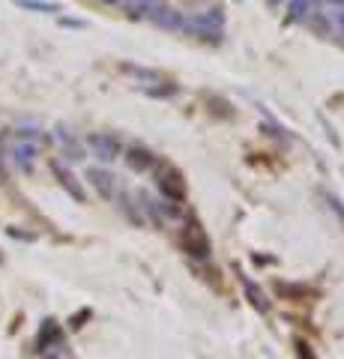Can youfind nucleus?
<instances>
[{
    "mask_svg": "<svg viewBox=\"0 0 344 359\" xmlns=\"http://www.w3.org/2000/svg\"><path fill=\"white\" fill-rule=\"evenodd\" d=\"M287 13H291V21H305L312 15V4H308V0H291V4H287Z\"/></svg>",
    "mask_w": 344,
    "mask_h": 359,
    "instance_id": "13",
    "label": "nucleus"
},
{
    "mask_svg": "<svg viewBox=\"0 0 344 359\" xmlns=\"http://www.w3.org/2000/svg\"><path fill=\"white\" fill-rule=\"evenodd\" d=\"M57 141L63 144V156H66L69 162H81V159H84V144L75 141L63 126H57Z\"/></svg>",
    "mask_w": 344,
    "mask_h": 359,
    "instance_id": "10",
    "label": "nucleus"
},
{
    "mask_svg": "<svg viewBox=\"0 0 344 359\" xmlns=\"http://www.w3.org/2000/svg\"><path fill=\"white\" fill-rule=\"evenodd\" d=\"M25 9H36V13H57V4H46V0H21Z\"/></svg>",
    "mask_w": 344,
    "mask_h": 359,
    "instance_id": "15",
    "label": "nucleus"
},
{
    "mask_svg": "<svg viewBox=\"0 0 344 359\" xmlns=\"http://www.w3.org/2000/svg\"><path fill=\"white\" fill-rule=\"evenodd\" d=\"M57 341H60V327L54 320H46L36 335V351H48V347H54Z\"/></svg>",
    "mask_w": 344,
    "mask_h": 359,
    "instance_id": "11",
    "label": "nucleus"
},
{
    "mask_svg": "<svg viewBox=\"0 0 344 359\" xmlns=\"http://www.w3.org/2000/svg\"><path fill=\"white\" fill-rule=\"evenodd\" d=\"M147 15H150L153 25H159V27H165V30H186V15L180 13V9L168 6V4L153 6Z\"/></svg>",
    "mask_w": 344,
    "mask_h": 359,
    "instance_id": "4",
    "label": "nucleus"
},
{
    "mask_svg": "<svg viewBox=\"0 0 344 359\" xmlns=\"http://www.w3.org/2000/svg\"><path fill=\"white\" fill-rule=\"evenodd\" d=\"M87 150H90L99 162H114L117 156H120V141H117V135H111V132H93V135H87Z\"/></svg>",
    "mask_w": 344,
    "mask_h": 359,
    "instance_id": "3",
    "label": "nucleus"
},
{
    "mask_svg": "<svg viewBox=\"0 0 344 359\" xmlns=\"http://www.w3.org/2000/svg\"><path fill=\"white\" fill-rule=\"evenodd\" d=\"M123 72L132 75V78H138V81L144 84H159V72H153V69H144V66H132V63H123Z\"/></svg>",
    "mask_w": 344,
    "mask_h": 359,
    "instance_id": "12",
    "label": "nucleus"
},
{
    "mask_svg": "<svg viewBox=\"0 0 344 359\" xmlns=\"http://www.w3.org/2000/svg\"><path fill=\"white\" fill-rule=\"evenodd\" d=\"M221 27H225V15L219 9H209V13H198V15H186V30L195 33L201 39H213L219 42Z\"/></svg>",
    "mask_w": 344,
    "mask_h": 359,
    "instance_id": "1",
    "label": "nucleus"
},
{
    "mask_svg": "<svg viewBox=\"0 0 344 359\" xmlns=\"http://www.w3.org/2000/svg\"><path fill=\"white\" fill-rule=\"evenodd\" d=\"M102 4H117V0H102Z\"/></svg>",
    "mask_w": 344,
    "mask_h": 359,
    "instance_id": "18",
    "label": "nucleus"
},
{
    "mask_svg": "<svg viewBox=\"0 0 344 359\" xmlns=\"http://www.w3.org/2000/svg\"><path fill=\"white\" fill-rule=\"evenodd\" d=\"M180 243H183V249L192 257H201V261H204V257H209V240H207V233L198 228V224H192V228L183 231Z\"/></svg>",
    "mask_w": 344,
    "mask_h": 359,
    "instance_id": "6",
    "label": "nucleus"
},
{
    "mask_svg": "<svg viewBox=\"0 0 344 359\" xmlns=\"http://www.w3.org/2000/svg\"><path fill=\"white\" fill-rule=\"evenodd\" d=\"M156 186H159V192L165 195V201H171V204H177V201L186 198L183 174L177 171L174 165H159L156 168Z\"/></svg>",
    "mask_w": 344,
    "mask_h": 359,
    "instance_id": "2",
    "label": "nucleus"
},
{
    "mask_svg": "<svg viewBox=\"0 0 344 359\" xmlns=\"http://www.w3.org/2000/svg\"><path fill=\"white\" fill-rule=\"evenodd\" d=\"M51 171H54V177L60 180V186H63L66 192H69L75 201H84V189H81L78 183H75V177H72L69 168H66L63 162H51Z\"/></svg>",
    "mask_w": 344,
    "mask_h": 359,
    "instance_id": "8",
    "label": "nucleus"
},
{
    "mask_svg": "<svg viewBox=\"0 0 344 359\" xmlns=\"http://www.w3.org/2000/svg\"><path fill=\"white\" fill-rule=\"evenodd\" d=\"M36 144L33 141H18L13 147V162L21 168V171H33V159H36Z\"/></svg>",
    "mask_w": 344,
    "mask_h": 359,
    "instance_id": "9",
    "label": "nucleus"
},
{
    "mask_svg": "<svg viewBox=\"0 0 344 359\" xmlns=\"http://www.w3.org/2000/svg\"><path fill=\"white\" fill-rule=\"evenodd\" d=\"M46 359H57V356H46Z\"/></svg>",
    "mask_w": 344,
    "mask_h": 359,
    "instance_id": "19",
    "label": "nucleus"
},
{
    "mask_svg": "<svg viewBox=\"0 0 344 359\" xmlns=\"http://www.w3.org/2000/svg\"><path fill=\"white\" fill-rule=\"evenodd\" d=\"M336 25H338V30L344 33V9H336Z\"/></svg>",
    "mask_w": 344,
    "mask_h": 359,
    "instance_id": "16",
    "label": "nucleus"
},
{
    "mask_svg": "<svg viewBox=\"0 0 344 359\" xmlns=\"http://www.w3.org/2000/svg\"><path fill=\"white\" fill-rule=\"evenodd\" d=\"M126 165H129L135 174H141V171H150V168H156V156H153L147 147L135 144V147L126 150Z\"/></svg>",
    "mask_w": 344,
    "mask_h": 359,
    "instance_id": "7",
    "label": "nucleus"
},
{
    "mask_svg": "<svg viewBox=\"0 0 344 359\" xmlns=\"http://www.w3.org/2000/svg\"><path fill=\"white\" fill-rule=\"evenodd\" d=\"M162 0H126V9H129V15H147L153 6H159Z\"/></svg>",
    "mask_w": 344,
    "mask_h": 359,
    "instance_id": "14",
    "label": "nucleus"
},
{
    "mask_svg": "<svg viewBox=\"0 0 344 359\" xmlns=\"http://www.w3.org/2000/svg\"><path fill=\"white\" fill-rule=\"evenodd\" d=\"M87 180H90V186L96 189L99 195H102L105 201H111L117 195V177L108 171V168H87Z\"/></svg>",
    "mask_w": 344,
    "mask_h": 359,
    "instance_id": "5",
    "label": "nucleus"
},
{
    "mask_svg": "<svg viewBox=\"0 0 344 359\" xmlns=\"http://www.w3.org/2000/svg\"><path fill=\"white\" fill-rule=\"evenodd\" d=\"M266 4H273V6H275V4H279V0H266Z\"/></svg>",
    "mask_w": 344,
    "mask_h": 359,
    "instance_id": "17",
    "label": "nucleus"
}]
</instances>
